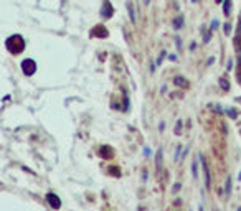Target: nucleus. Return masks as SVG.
I'll return each instance as SVG.
<instances>
[{"instance_id":"nucleus-14","label":"nucleus","mask_w":241,"mask_h":211,"mask_svg":"<svg viewBox=\"0 0 241 211\" xmlns=\"http://www.w3.org/2000/svg\"><path fill=\"white\" fill-rule=\"evenodd\" d=\"M229 32H231V25H229V23H226V25H225V33L229 35Z\"/></svg>"},{"instance_id":"nucleus-10","label":"nucleus","mask_w":241,"mask_h":211,"mask_svg":"<svg viewBox=\"0 0 241 211\" xmlns=\"http://www.w3.org/2000/svg\"><path fill=\"white\" fill-rule=\"evenodd\" d=\"M127 8H129V17H130V20L135 22V15H134V7H132V3H127Z\"/></svg>"},{"instance_id":"nucleus-18","label":"nucleus","mask_w":241,"mask_h":211,"mask_svg":"<svg viewBox=\"0 0 241 211\" xmlns=\"http://www.w3.org/2000/svg\"><path fill=\"white\" fill-rule=\"evenodd\" d=\"M111 172H112V175H116V177H117V175H120V173H117V168H111Z\"/></svg>"},{"instance_id":"nucleus-11","label":"nucleus","mask_w":241,"mask_h":211,"mask_svg":"<svg viewBox=\"0 0 241 211\" xmlns=\"http://www.w3.org/2000/svg\"><path fill=\"white\" fill-rule=\"evenodd\" d=\"M223 10H225L226 15L231 13V2H225V5H223Z\"/></svg>"},{"instance_id":"nucleus-8","label":"nucleus","mask_w":241,"mask_h":211,"mask_svg":"<svg viewBox=\"0 0 241 211\" xmlns=\"http://www.w3.org/2000/svg\"><path fill=\"white\" fill-rule=\"evenodd\" d=\"M174 83H175L177 86H182V87H185V86H187V81L183 79V78H180V76H177V78L174 79Z\"/></svg>"},{"instance_id":"nucleus-13","label":"nucleus","mask_w":241,"mask_h":211,"mask_svg":"<svg viewBox=\"0 0 241 211\" xmlns=\"http://www.w3.org/2000/svg\"><path fill=\"white\" fill-rule=\"evenodd\" d=\"M180 127H182V120H179V124H177V129H175V134H177V135H180Z\"/></svg>"},{"instance_id":"nucleus-12","label":"nucleus","mask_w":241,"mask_h":211,"mask_svg":"<svg viewBox=\"0 0 241 211\" xmlns=\"http://www.w3.org/2000/svg\"><path fill=\"white\" fill-rule=\"evenodd\" d=\"M182 20H183V17H179V18H175V28H180L182 27Z\"/></svg>"},{"instance_id":"nucleus-9","label":"nucleus","mask_w":241,"mask_h":211,"mask_svg":"<svg viewBox=\"0 0 241 211\" xmlns=\"http://www.w3.org/2000/svg\"><path fill=\"white\" fill-rule=\"evenodd\" d=\"M220 86L223 87V89H226V91H228V89H229V83H228V79H226V78H221V79H220Z\"/></svg>"},{"instance_id":"nucleus-3","label":"nucleus","mask_w":241,"mask_h":211,"mask_svg":"<svg viewBox=\"0 0 241 211\" xmlns=\"http://www.w3.org/2000/svg\"><path fill=\"white\" fill-rule=\"evenodd\" d=\"M47 200L50 203V206L51 208H55V209H60L61 208V201H60V198L55 195V193H48L47 195Z\"/></svg>"},{"instance_id":"nucleus-20","label":"nucleus","mask_w":241,"mask_h":211,"mask_svg":"<svg viewBox=\"0 0 241 211\" xmlns=\"http://www.w3.org/2000/svg\"><path fill=\"white\" fill-rule=\"evenodd\" d=\"M239 180H241V175H239Z\"/></svg>"},{"instance_id":"nucleus-17","label":"nucleus","mask_w":241,"mask_h":211,"mask_svg":"<svg viewBox=\"0 0 241 211\" xmlns=\"http://www.w3.org/2000/svg\"><path fill=\"white\" fill-rule=\"evenodd\" d=\"M216 25H218V20H213V23H211V30H215V28H216Z\"/></svg>"},{"instance_id":"nucleus-19","label":"nucleus","mask_w":241,"mask_h":211,"mask_svg":"<svg viewBox=\"0 0 241 211\" xmlns=\"http://www.w3.org/2000/svg\"><path fill=\"white\" fill-rule=\"evenodd\" d=\"M198 211H203V208H202V206H200V208H198Z\"/></svg>"},{"instance_id":"nucleus-16","label":"nucleus","mask_w":241,"mask_h":211,"mask_svg":"<svg viewBox=\"0 0 241 211\" xmlns=\"http://www.w3.org/2000/svg\"><path fill=\"white\" fill-rule=\"evenodd\" d=\"M229 185H231V180L228 178V181H226V193H229V188H231V186H229Z\"/></svg>"},{"instance_id":"nucleus-4","label":"nucleus","mask_w":241,"mask_h":211,"mask_svg":"<svg viewBox=\"0 0 241 211\" xmlns=\"http://www.w3.org/2000/svg\"><path fill=\"white\" fill-rule=\"evenodd\" d=\"M91 35L93 37H101V38H106L107 37V30L102 25H97V27H94L93 28V32H91Z\"/></svg>"},{"instance_id":"nucleus-6","label":"nucleus","mask_w":241,"mask_h":211,"mask_svg":"<svg viewBox=\"0 0 241 211\" xmlns=\"http://www.w3.org/2000/svg\"><path fill=\"white\" fill-rule=\"evenodd\" d=\"M202 163H203V170H205V185H206V188H210V170H208L205 158H202Z\"/></svg>"},{"instance_id":"nucleus-2","label":"nucleus","mask_w":241,"mask_h":211,"mask_svg":"<svg viewBox=\"0 0 241 211\" xmlns=\"http://www.w3.org/2000/svg\"><path fill=\"white\" fill-rule=\"evenodd\" d=\"M22 69H23V73L27 76H32V74H35V71H37V63L33 60H25L23 63H22Z\"/></svg>"},{"instance_id":"nucleus-5","label":"nucleus","mask_w":241,"mask_h":211,"mask_svg":"<svg viewBox=\"0 0 241 211\" xmlns=\"http://www.w3.org/2000/svg\"><path fill=\"white\" fill-rule=\"evenodd\" d=\"M101 15L104 17V18H111V17H112V5L109 3V2H106L104 5H102V12H101Z\"/></svg>"},{"instance_id":"nucleus-15","label":"nucleus","mask_w":241,"mask_h":211,"mask_svg":"<svg viewBox=\"0 0 241 211\" xmlns=\"http://www.w3.org/2000/svg\"><path fill=\"white\" fill-rule=\"evenodd\" d=\"M193 178H197V162H193Z\"/></svg>"},{"instance_id":"nucleus-1","label":"nucleus","mask_w":241,"mask_h":211,"mask_svg":"<svg viewBox=\"0 0 241 211\" xmlns=\"http://www.w3.org/2000/svg\"><path fill=\"white\" fill-rule=\"evenodd\" d=\"M5 46H7V50L12 51L13 55H18V53H22L25 48V40L22 38L20 35H12V37L5 42Z\"/></svg>"},{"instance_id":"nucleus-7","label":"nucleus","mask_w":241,"mask_h":211,"mask_svg":"<svg viewBox=\"0 0 241 211\" xmlns=\"http://www.w3.org/2000/svg\"><path fill=\"white\" fill-rule=\"evenodd\" d=\"M112 154H114L112 149H111V147H107V145L101 149V157H104V158H106V157H107V158H111V157H112Z\"/></svg>"}]
</instances>
